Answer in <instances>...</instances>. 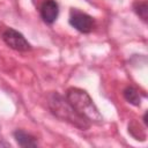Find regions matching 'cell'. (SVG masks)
Masks as SVG:
<instances>
[{"label": "cell", "instance_id": "obj_8", "mask_svg": "<svg viewBox=\"0 0 148 148\" xmlns=\"http://www.w3.org/2000/svg\"><path fill=\"white\" fill-rule=\"evenodd\" d=\"M134 12L146 22L148 16V6L146 2H135L134 3Z\"/></svg>", "mask_w": 148, "mask_h": 148}, {"label": "cell", "instance_id": "obj_4", "mask_svg": "<svg viewBox=\"0 0 148 148\" xmlns=\"http://www.w3.org/2000/svg\"><path fill=\"white\" fill-rule=\"evenodd\" d=\"M69 24L73 28H75L77 31L88 34L94 29L95 21L90 15L79 12L76 9H72L69 15Z\"/></svg>", "mask_w": 148, "mask_h": 148}, {"label": "cell", "instance_id": "obj_2", "mask_svg": "<svg viewBox=\"0 0 148 148\" xmlns=\"http://www.w3.org/2000/svg\"><path fill=\"white\" fill-rule=\"evenodd\" d=\"M49 108L51 112L58 117L59 119L69 123L71 125L80 128V130H87L90 126V123L81 117L74 109L73 106L68 103L66 98L60 96L57 92H53L49 97Z\"/></svg>", "mask_w": 148, "mask_h": 148}, {"label": "cell", "instance_id": "obj_1", "mask_svg": "<svg viewBox=\"0 0 148 148\" xmlns=\"http://www.w3.org/2000/svg\"><path fill=\"white\" fill-rule=\"evenodd\" d=\"M66 99L73 109L90 124H102L103 117L87 91L79 88H69L66 91Z\"/></svg>", "mask_w": 148, "mask_h": 148}, {"label": "cell", "instance_id": "obj_5", "mask_svg": "<svg viewBox=\"0 0 148 148\" xmlns=\"http://www.w3.org/2000/svg\"><path fill=\"white\" fill-rule=\"evenodd\" d=\"M59 8L54 0H45L40 7V16L47 24H52L58 17Z\"/></svg>", "mask_w": 148, "mask_h": 148}, {"label": "cell", "instance_id": "obj_3", "mask_svg": "<svg viewBox=\"0 0 148 148\" xmlns=\"http://www.w3.org/2000/svg\"><path fill=\"white\" fill-rule=\"evenodd\" d=\"M2 39L9 47H12L13 50H16V51L25 52L31 49L30 44L24 38V36L21 32L16 31L15 29H12V28H8L2 32Z\"/></svg>", "mask_w": 148, "mask_h": 148}, {"label": "cell", "instance_id": "obj_6", "mask_svg": "<svg viewBox=\"0 0 148 148\" xmlns=\"http://www.w3.org/2000/svg\"><path fill=\"white\" fill-rule=\"evenodd\" d=\"M14 138L16 140V142L18 143V146L21 147H37V141L36 139L30 135L29 133L22 131V130H16L14 132Z\"/></svg>", "mask_w": 148, "mask_h": 148}, {"label": "cell", "instance_id": "obj_9", "mask_svg": "<svg viewBox=\"0 0 148 148\" xmlns=\"http://www.w3.org/2000/svg\"><path fill=\"white\" fill-rule=\"evenodd\" d=\"M1 147H10V145H9L5 139H2L1 135H0V148H1Z\"/></svg>", "mask_w": 148, "mask_h": 148}, {"label": "cell", "instance_id": "obj_7", "mask_svg": "<svg viewBox=\"0 0 148 148\" xmlns=\"http://www.w3.org/2000/svg\"><path fill=\"white\" fill-rule=\"evenodd\" d=\"M124 97H125V99L128 102V103H131V104H133V105H140V103H141V96H140V94H139V91L135 89V88H133V87H127L125 90H124Z\"/></svg>", "mask_w": 148, "mask_h": 148}]
</instances>
